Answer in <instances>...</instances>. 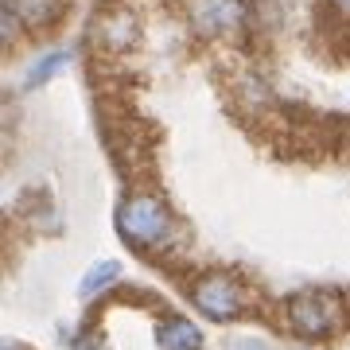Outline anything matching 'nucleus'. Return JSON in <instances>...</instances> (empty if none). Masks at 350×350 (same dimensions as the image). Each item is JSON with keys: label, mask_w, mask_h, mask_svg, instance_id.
I'll list each match as a JSON object with an SVG mask.
<instances>
[{"label": "nucleus", "mask_w": 350, "mask_h": 350, "mask_svg": "<svg viewBox=\"0 0 350 350\" xmlns=\"http://www.w3.org/2000/svg\"><path fill=\"white\" fill-rule=\"evenodd\" d=\"M202 327L191 323V315L163 312L156 319V350H202Z\"/></svg>", "instance_id": "423d86ee"}, {"label": "nucleus", "mask_w": 350, "mask_h": 350, "mask_svg": "<svg viewBox=\"0 0 350 350\" xmlns=\"http://www.w3.org/2000/svg\"><path fill=\"white\" fill-rule=\"evenodd\" d=\"M187 300L206 323H241L253 308L250 288L241 284L234 273H226V269L199 273L187 284Z\"/></svg>", "instance_id": "7ed1b4c3"}, {"label": "nucleus", "mask_w": 350, "mask_h": 350, "mask_svg": "<svg viewBox=\"0 0 350 350\" xmlns=\"http://www.w3.org/2000/svg\"><path fill=\"white\" fill-rule=\"evenodd\" d=\"M94 36H98V43H101L105 51L121 55V51L137 47V39H140V20H137V12H133V8H109V12L98 20Z\"/></svg>", "instance_id": "39448f33"}, {"label": "nucleus", "mask_w": 350, "mask_h": 350, "mask_svg": "<svg viewBox=\"0 0 350 350\" xmlns=\"http://www.w3.org/2000/svg\"><path fill=\"white\" fill-rule=\"evenodd\" d=\"M284 323L300 342H327L347 327V300L327 288H304L284 300Z\"/></svg>", "instance_id": "f03ea898"}, {"label": "nucleus", "mask_w": 350, "mask_h": 350, "mask_svg": "<svg viewBox=\"0 0 350 350\" xmlns=\"http://www.w3.org/2000/svg\"><path fill=\"white\" fill-rule=\"evenodd\" d=\"M8 8L24 20V27H43L55 16L59 0H8Z\"/></svg>", "instance_id": "1a4fd4ad"}, {"label": "nucleus", "mask_w": 350, "mask_h": 350, "mask_svg": "<svg viewBox=\"0 0 350 350\" xmlns=\"http://www.w3.org/2000/svg\"><path fill=\"white\" fill-rule=\"evenodd\" d=\"M117 280H121V265L117 261H98V265H90L86 276L78 280V296H82V300H94V296H101V292H109Z\"/></svg>", "instance_id": "6e6552de"}, {"label": "nucleus", "mask_w": 350, "mask_h": 350, "mask_svg": "<svg viewBox=\"0 0 350 350\" xmlns=\"http://www.w3.org/2000/svg\"><path fill=\"white\" fill-rule=\"evenodd\" d=\"M70 350H105V347H101L98 331H86L82 338H75V347H70Z\"/></svg>", "instance_id": "9d476101"}, {"label": "nucleus", "mask_w": 350, "mask_h": 350, "mask_svg": "<svg viewBox=\"0 0 350 350\" xmlns=\"http://www.w3.org/2000/svg\"><path fill=\"white\" fill-rule=\"evenodd\" d=\"M70 63H75V51H70V47H55V51H43V55H36V63L27 66V75H24V90L47 86L51 78L59 75V70H66Z\"/></svg>", "instance_id": "0eeeda50"}, {"label": "nucleus", "mask_w": 350, "mask_h": 350, "mask_svg": "<svg viewBox=\"0 0 350 350\" xmlns=\"http://www.w3.org/2000/svg\"><path fill=\"white\" fill-rule=\"evenodd\" d=\"M113 226L133 253H167L179 241V218L156 191H129L117 202Z\"/></svg>", "instance_id": "f257e3e1"}, {"label": "nucleus", "mask_w": 350, "mask_h": 350, "mask_svg": "<svg viewBox=\"0 0 350 350\" xmlns=\"http://www.w3.org/2000/svg\"><path fill=\"white\" fill-rule=\"evenodd\" d=\"M245 0H187V27L202 43L234 39L245 27Z\"/></svg>", "instance_id": "20e7f679"}, {"label": "nucleus", "mask_w": 350, "mask_h": 350, "mask_svg": "<svg viewBox=\"0 0 350 350\" xmlns=\"http://www.w3.org/2000/svg\"><path fill=\"white\" fill-rule=\"evenodd\" d=\"M327 4H331L338 16H350V0H327Z\"/></svg>", "instance_id": "9b49d317"}]
</instances>
